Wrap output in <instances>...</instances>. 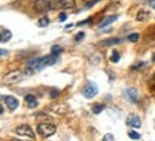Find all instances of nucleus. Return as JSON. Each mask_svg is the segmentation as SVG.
Returning a JSON list of instances; mask_svg holds the SVG:
<instances>
[{"mask_svg":"<svg viewBox=\"0 0 155 141\" xmlns=\"http://www.w3.org/2000/svg\"><path fill=\"white\" fill-rule=\"evenodd\" d=\"M57 63V56L54 54H48V56H44V57H36V59H31V60L27 63V67L31 69V70L36 73V71H40L43 70L44 67H48V66H53Z\"/></svg>","mask_w":155,"mask_h":141,"instance_id":"obj_1","label":"nucleus"},{"mask_svg":"<svg viewBox=\"0 0 155 141\" xmlns=\"http://www.w3.org/2000/svg\"><path fill=\"white\" fill-rule=\"evenodd\" d=\"M58 0H36L34 10L37 12H48V10L58 9Z\"/></svg>","mask_w":155,"mask_h":141,"instance_id":"obj_2","label":"nucleus"},{"mask_svg":"<svg viewBox=\"0 0 155 141\" xmlns=\"http://www.w3.org/2000/svg\"><path fill=\"white\" fill-rule=\"evenodd\" d=\"M24 77H26V73L21 70H14L12 73L5 76V79H3V84H17L20 81L23 80Z\"/></svg>","mask_w":155,"mask_h":141,"instance_id":"obj_3","label":"nucleus"},{"mask_svg":"<svg viewBox=\"0 0 155 141\" xmlns=\"http://www.w3.org/2000/svg\"><path fill=\"white\" fill-rule=\"evenodd\" d=\"M37 133L43 137H51L56 133V126L51 123H40L37 126Z\"/></svg>","mask_w":155,"mask_h":141,"instance_id":"obj_4","label":"nucleus"},{"mask_svg":"<svg viewBox=\"0 0 155 141\" xmlns=\"http://www.w3.org/2000/svg\"><path fill=\"white\" fill-rule=\"evenodd\" d=\"M98 94V86L93 83V81H90L87 84L84 86V89H83V96L87 97V99H93Z\"/></svg>","mask_w":155,"mask_h":141,"instance_id":"obj_5","label":"nucleus"},{"mask_svg":"<svg viewBox=\"0 0 155 141\" xmlns=\"http://www.w3.org/2000/svg\"><path fill=\"white\" fill-rule=\"evenodd\" d=\"M16 134L17 136H24V137H28V138H34V134L33 130L30 128V126H27V124H21V126H19V127L16 128Z\"/></svg>","mask_w":155,"mask_h":141,"instance_id":"obj_6","label":"nucleus"},{"mask_svg":"<svg viewBox=\"0 0 155 141\" xmlns=\"http://www.w3.org/2000/svg\"><path fill=\"white\" fill-rule=\"evenodd\" d=\"M127 126L134 128H140L141 127V118L138 116H135V114H130L127 117Z\"/></svg>","mask_w":155,"mask_h":141,"instance_id":"obj_7","label":"nucleus"},{"mask_svg":"<svg viewBox=\"0 0 155 141\" xmlns=\"http://www.w3.org/2000/svg\"><path fill=\"white\" fill-rule=\"evenodd\" d=\"M5 101L10 111H13V110H16V108L19 107V100L16 99V97H13V96H5Z\"/></svg>","mask_w":155,"mask_h":141,"instance_id":"obj_8","label":"nucleus"},{"mask_svg":"<svg viewBox=\"0 0 155 141\" xmlns=\"http://www.w3.org/2000/svg\"><path fill=\"white\" fill-rule=\"evenodd\" d=\"M125 96H127L128 99H130V101H132V103H138V100H140L138 91H137V89H134V87L125 90Z\"/></svg>","mask_w":155,"mask_h":141,"instance_id":"obj_9","label":"nucleus"},{"mask_svg":"<svg viewBox=\"0 0 155 141\" xmlns=\"http://www.w3.org/2000/svg\"><path fill=\"white\" fill-rule=\"evenodd\" d=\"M117 19H118V16H117V14H113V16H108V17H105V19L103 20V22H100V23H98V29H104V27H107L108 24H111L113 22H115Z\"/></svg>","mask_w":155,"mask_h":141,"instance_id":"obj_10","label":"nucleus"},{"mask_svg":"<svg viewBox=\"0 0 155 141\" xmlns=\"http://www.w3.org/2000/svg\"><path fill=\"white\" fill-rule=\"evenodd\" d=\"M58 6L63 9H74L75 0H58Z\"/></svg>","mask_w":155,"mask_h":141,"instance_id":"obj_11","label":"nucleus"},{"mask_svg":"<svg viewBox=\"0 0 155 141\" xmlns=\"http://www.w3.org/2000/svg\"><path fill=\"white\" fill-rule=\"evenodd\" d=\"M24 100H26V103L30 108H33L37 106V99H36V96L33 94H27V96H24Z\"/></svg>","mask_w":155,"mask_h":141,"instance_id":"obj_12","label":"nucleus"},{"mask_svg":"<svg viewBox=\"0 0 155 141\" xmlns=\"http://www.w3.org/2000/svg\"><path fill=\"white\" fill-rule=\"evenodd\" d=\"M148 17H150V10H147V9H141L137 13V20L138 22H145Z\"/></svg>","mask_w":155,"mask_h":141,"instance_id":"obj_13","label":"nucleus"},{"mask_svg":"<svg viewBox=\"0 0 155 141\" xmlns=\"http://www.w3.org/2000/svg\"><path fill=\"white\" fill-rule=\"evenodd\" d=\"M121 42V39H118V37H114V39H108V40H104L103 43V46H113V44H118V43Z\"/></svg>","mask_w":155,"mask_h":141,"instance_id":"obj_14","label":"nucleus"},{"mask_svg":"<svg viewBox=\"0 0 155 141\" xmlns=\"http://www.w3.org/2000/svg\"><path fill=\"white\" fill-rule=\"evenodd\" d=\"M48 23H50V20H48L47 16H43L41 19L37 20V26H38V27H46V26H48Z\"/></svg>","mask_w":155,"mask_h":141,"instance_id":"obj_15","label":"nucleus"},{"mask_svg":"<svg viewBox=\"0 0 155 141\" xmlns=\"http://www.w3.org/2000/svg\"><path fill=\"white\" fill-rule=\"evenodd\" d=\"M10 39H12V33H10L9 30H5V32H2V43L9 42Z\"/></svg>","mask_w":155,"mask_h":141,"instance_id":"obj_16","label":"nucleus"},{"mask_svg":"<svg viewBox=\"0 0 155 141\" xmlns=\"http://www.w3.org/2000/svg\"><path fill=\"white\" fill-rule=\"evenodd\" d=\"M104 108H105V106H104V104H95L94 107H93V113H94V114H100L101 111H104Z\"/></svg>","mask_w":155,"mask_h":141,"instance_id":"obj_17","label":"nucleus"},{"mask_svg":"<svg viewBox=\"0 0 155 141\" xmlns=\"http://www.w3.org/2000/svg\"><path fill=\"white\" fill-rule=\"evenodd\" d=\"M120 59H121V56H120V53H118V52H113V53H111L110 60L113 61V63H118V61H120Z\"/></svg>","mask_w":155,"mask_h":141,"instance_id":"obj_18","label":"nucleus"},{"mask_svg":"<svg viewBox=\"0 0 155 141\" xmlns=\"http://www.w3.org/2000/svg\"><path fill=\"white\" fill-rule=\"evenodd\" d=\"M128 137H130L131 140H140V138H141V136H140V134H138L137 131H134V130L128 133Z\"/></svg>","mask_w":155,"mask_h":141,"instance_id":"obj_19","label":"nucleus"},{"mask_svg":"<svg viewBox=\"0 0 155 141\" xmlns=\"http://www.w3.org/2000/svg\"><path fill=\"white\" fill-rule=\"evenodd\" d=\"M61 52H63V49H61L60 46H53L51 47V54H54V56H58Z\"/></svg>","mask_w":155,"mask_h":141,"instance_id":"obj_20","label":"nucleus"},{"mask_svg":"<svg viewBox=\"0 0 155 141\" xmlns=\"http://www.w3.org/2000/svg\"><path fill=\"white\" fill-rule=\"evenodd\" d=\"M138 39H140V34H137V33H132V34H130V36H128V40H130V42H132V43L138 42Z\"/></svg>","mask_w":155,"mask_h":141,"instance_id":"obj_21","label":"nucleus"},{"mask_svg":"<svg viewBox=\"0 0 155 141\" xmlns=\"http://www.w3.org/2000/svg\"><path fill=\"white\" fill-rule=\"evenodd\" d=\"M98 2L100 0H90V2H87V3L84 5V9H90V7H93V6L97 5Z\"/></svg>","mask_w":155,"mask_h":141,"instance_id":"obj_22","label":"nucleus"},{"mask_svg":"<svg viewBox=\"0 0 155 141\" xmlns=\"http://www.w3.org/2000/svg\"><path fill=\"white\" fill-rule=\"evenodd\" d=\"M103 141H114V136H113V134H110V133H108V134H105V136H104Z\"/></svg>","mask_w":155,"mask_h":141,"instance_id":"obj_23","label":"nucleus"},{"mask_svg":"<svg viewBox=\"0 0 155 141\" xmlns=\"http://www.w3.org/2000/svg\"><path fill=\"white\" fill-rule=\"evenodd\" d=\"M84 39V33L81 32V33H78L77 36H75V42H80V40H83Z\"/></svg>","mask_w":155,"mask_h":141,"instance_id":"obj_24","label":"nucleus"},{"mask_svg":"<svg viewBox=\"0 0 155 141\" xmlns=\"http://www.w3.org/2000/svg\"><path fill=\"white\" fill-rule=\"evenodd\" d=\"M145 66V63H140V64H137L135 67H132V70H140V69H144Z\"/></svg>","mask_w":155,"mask_h":141,"instance_id":"obj_25","label":"nucleus"},{"mask_svg":"<svg viewBox=\"0 0 155 141\" xmlns=\"http://www.w3.org/2000/svg\"><path fill=\"white\" fill-rule=\"evenodd\" d=\"M66 19H67V14L66 13H60V16H58V20H60V22H64Z\"/></svg>","mask_w":155,"mask_h":141,"instance_id":"obj_26","label":"nucleus"},{"mask_svg":"<svg viewBox=\"0 0 155 141\" xmlns=\"http://www.w3.org/2000/svg\"><path fill=\"white\" fill-rule=\"evenodd\" d=\"M50 96H51L53 99H54V97H57V96H58V90H51V93H50Z\"/></svg>","mask_w":155,"mask_h":141,"instance_id":"obj_27","label":"nucleus"},{"mask_svg":"<svg viewBox=\"0 0 155 141\" xmlns=\"http://www.w3.org/2000/svg\"><path fill=\"white\" fill-rule=\"evenodd\" d=\"M90 20H91V19H87V20H84V22H80V23H78V26H84V24H88Z\"/></svg>","mask_w":155,"mask_h":141,"instance_id":"obj_28","label":"nucleus"},{"mask_svg":"<svg viewBox=\"0 0 155 141\" xmlns=\"http://www.w3.org/2000/svg\"><path fill=\"white\" fill-rule=\"evenodd\" d=\"M148 3H150V6L152 7V9H155V0H150Z\"/></svg>","mask_w":155,"mask_h":141,"instance_id":"obj_29","label":"nucleus"},{"mask_svg":"<svg viewBox=\"0 0 155 141\" xmlns=\"http://www.w3.org/2000/svg\"><path fill=\"white\" fill-rule=\"evenodd\" d=\"M3 113H5V107L0 104V114H3Z\"/></svg>","mask_w":155,"mask_h":141,"instance_id":"obj_30","label":"nucleus"},{"mask_svg":"<svg viewBox=\"0 0 155 141\" xmlns=\"http://www.w3.org/2000/svg\"><path fill=\"white\" fill-rule=\"evenodd\" d=\"M0 42H2V32H0Z\"/></svg>","mask_w":155,"mask_h":141,"instance_id":"obj_31","label":"nucleus"},{"mask_svg":"<svg viewBox=\"0 0 155 141\" xmlns=\"http://www.w3.org/2000/svg\"><path fill=\"white\" fill-rule=\"evenodd\" d=\"M13 141H20V140H13Z\"/></svg>","mask_w":155,"mask_h":141,"instance_id":"obj_32","label":"nucleus"},{"mask_svg":"<svg viewBox=\"0 0 155 141\" xmlns=\"http://www.w3.org/2000/svg\"><path fill=\"white\" fill-rule=\"evenodd\" d=\"M154 61H155V56H154Z\"/></svg>","mask_w":155,"mask_h":141,"instance_id":"obj_33","label":"nucleus"},{"mask_svg":"<svg viewBox=\"0 0 155 141\" xmlns=\"http://www.w3.org/2000/svg\"><path fill=\"white\" fill-rule=\"evenodd\" d=\"M148 2H150V0H148Z\"/></svg>","mask_w":155,"mask_h":141,"instance_id":"obj_34","label":"nucleus"}]
</instances>
